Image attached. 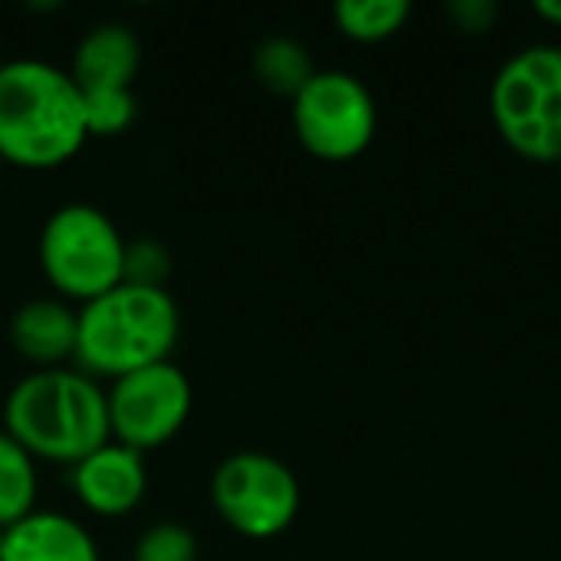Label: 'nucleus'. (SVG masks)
<instances>
[{
	"instance_id": "f3484780",
	"label": "nucleus",
	"mask_w": 561,
	"mask_h": 561,
	"mask_svg": "<svg viewBox=\"0 0 561 561\" xmlns=\"http://www.w3.org/2000/svg\"><path fill=\"white\" fill-rule=\"evenodd\" d=\"M131 561H197V539L184 523H158L138 539Z\"/></svg>"
},
{
	"instance_id": "20e7f679",
	"label": "nucleus",
	"mask_w": 561,
	"mask_h": 561,
	"mask_svg": "<svg viewBox=\"0 0 561 561\" xmlns=\"http://www.w3.org/2000/svg\"><path fill=\"white\" fill-rule=\"evenodd\" d=\"M493 122L529 161H561V46H529L493 79Z\"/></svg>"
},
{
	"instance_id": "f03ea898",
	"label": "nucleus",
	"mask_w": 561,
	"mask_h": 561,
	"mask_svg": "<svg viewBox=\"0 0 561 561\" xmlns=\"http://www.w3.org/2000/svg\"><path fill=\"white\" fill-rule=\"evenodd\" d=\"M3 431L30 454L79 463L112 440L105 391L79 368H36L13 385L3 404Z\"/></svg>"
},
{
	"instance_id": "aec40b11",
	"label": "nucleus",
	"mask_w": 561,
	"mask_h": 561,
	"mask_svg": "<svg viewBox=\"0 0 561 561\" xmlns=\"http://www.w3.org/2000/svg\"><path fill=\"white\" fill-rule=\"evenodd\" d=\"M536 13L561 26V0H536Z\"/></svg>"
},
{
	"instance_id": "dca6fc26",
	"label": "nucleus",
	"mask_w": 561,
	"mask_h": 561,
	"mask_svg": "<svg viewBox=\"0 0 561 561\" xmlns=\"http://www.w3.org/2000/svg\"><path fill=\"white\" fill-rule=\"evenodd\" d=\"M82 115L89 135H122L135 122L138 102L128 85H89L82 89Z\"/></svg>"
},
{
	"instance_id": "423d86ee",
	"label": "nucleus",
	"mask_w": 561,
	"mask_h": 561,
	"mask_svg": "<svg viewBox=\"0 0 561 561\" xmlns=\"http://www.w3.org/2000/svg\"><path fill=\"white\" fill-rule=\"evenodd\" d=\"M210 500L217 516L247 539L283 536L302 503L296 473L260 450H237L210 477Z\"/></svg>"
},
{
	"instance_id": "412c9836",
	"label": "nucleus",
	"mask_w": 561,
	"mask_h": 561,
	"mask_svg": "<svg viewBox=\"0 0 561 561\" xmlns=\"http://www.w3.org/2000/svg\"><path fill=\"white\" fill-rule=\"evenodd\" d=\"M0 168H3V158H0Z\"/></svg>"
},
{
	"instance_id": "ddd939ff",
	"label": "nucleus",
	"mask_w": 561,
	"mask_h": 561,
	"mask_svg": "<svg viewBox=\"0 0 561 561\" xmlns=\"http://www.w3.org/2000/svg\"><path fill=\"white\" fill-rule=\"evenodd\" d=\"M253 72L260 85L276 95H299L302 85L316 76L309 49L293 36H266L253 53Z\"/></svg>"
},
{
	"instance_id": "7ed1b4c3",
	"label": "nucleus",
	"mask_w": 561,
	"mask_h": 561,
	"mask_svg": "<svg viewBox=\"0 0 561 561\" xmlns=\"http://www.w3.org/2000/svg\"><path fill=\"white\" fill-rule=\"evenodd\" d=\"M181 332V312L168 289L118 283L82 302L76 365L89 378H122L168 362Z\"/></svg>"
},
{
	"instance_id": "2eb2a0df",
	"label": "nucleus",
	"mask_w": 561,
	"mask_h": 561,
	"mask_svg": "<svg viewBox=\"0 0 561 561\" xmlns=\"http://www.w3.org/2000/svg\"><path fill=\"white\" fill-rule=\"evenodd\" d=\"M335 23L345 36L358 43H378L394 36L408 16L411 3L408 0H342L335 3Z\"/></svg>"
},
{
	"instance_id": "5701e85b",
	"label": "nucleus",
	"mask_w": 561,
	"mask_h": 561,
	"mask_svg": "<svg viewBox=\"0 0 561 561\" xmlns=\"http://www.w3.org/2000/svg\"><path fill=\"white\" fill-rule=\"evenodd\" d=\"M0 66H3V62H0Z\"/></svg>"
},
{
	"instance_id": "4be33fe9",
	"label": "nucleus",
	"mask_w": 561,
	"mask_h": 561,
	"mask_svg": "<svg viewBox=\"0 0 561 561\" xmlns=\"http://www.w3.org/2000/svg\"><path fill=\"white\" fill-rule=\"evenodd\" d=\"M0 536H3V529H0Z\"/></svg>"
},
{
	"instance_id": "4468645a",
	"label": "nucleus",
	"mask_w": 561,
	"mask_h": 561,
	"mask_svg": "<svg viewBox=\"0 0 561 561\" xmlns=\"http://www.w3.org/2000/svg\"><path fill=\"white\" fill-rule=\"evenodd\" d=\"M36 506V467L33 457L0 431V529L20 523Z\"/></svg>"
},
{
	"instance_id": "9d476101",
	"label": "nucleus",
	"mask_w": 561,
	"mask_h": 561,
	"mask_svg": "<svg viewBox=\"0 0 561 561\" xmlns=\"http://www.w3.org/2000/svg\"><path fill=\"white\" fill-rule=\"evenodd\" d=\"M0 561H99L92 536L62 513H30L0 536Z\"/></svg>"
},
{
	"instance_id": "a211bd4d",
	"label": "nucleus",
	"mask_w": 561,
	"mask_h": 561,
	"mask_svg": "<svg viewBox=\"0 0 561 561\" xmlns=\"http://www.w3.org/2000/svg\"><path fill=\"white\" fill-rule=\"evenodd\" d=\"M171 273V253L164 243L141 237L125 243V273L122 283L131 286H151V289H164V279Z\"/></svg>"
},
{
	"instance_id": "6ab92c4d",
	"label": "nucleus",
	"mask_w": 561,
	"mask_h": 561,
	"mask_svg": "<svg viewBox=\"0 0 561 561\" xmlns=\"http://www.w3.org/2000/svg\"><path fill=\"white\" fill-rule=\"evenodd\" d=\"M450 16L460 30L480 33V30H490L496 7L490 0H460V3H450Z\"/></svg>"
},
{
	"instance_id": "0eeeda50",
	"label": "nucleus",
	"mask_w": 561,
	"mask_h": 561,
	"mask_svg": "<svg viewBox=\"0 0 561 561\" xmlns=\"http://www.w3.org/2000/svg\"><path fill=\"white\" fill-rule=\"evenodd\" d=\"M293 125L302 148L322 161L358 158L378 128V108L362 79L342 69H325L293 99Z\"/></svg>"
},
{
	"instance_id": "1a4fd4ad",
	"label": "nucleus",
	"mask_w": 561,
	"mask_h": 561,
	"mask_svg": "<svg viewBox=\"0 0 561 561\" xmlns=\"http://www.w3.org/2000/svg\"><path fill=\"white\" fill-rule=\"evenodd\" d=\"M69 480L82 506L95 516H125L145 500L148 490L145 454L108 440L79 463H72Z\"/></svg>"
},
{
	"instance_id": "39448f33",
	"label": "nucleus",
	"mask_w": 561,
	"mask_h": 561,
	"mask_svg": "<svg viewBox=\"0 0 561 561\" xmlns=\"http://www.w3.org/2000/svg\"><path fill=\"white\" fill-rule=\"evenodd\" d=\"M39 266L66 299L89 302L122 283L125 237L105 210L62 204L39 230Z\"/></svg>"
},
{
	"instance_id": "f8f14e48",
	"label": "nucleus",
	"mask_w": 561,
	"mask_h": 561,
	"mask_svg": "<svg viewBox=\"0 0 561 561\" xmlns=\"http://www.w3.org/2000/svg\"><path fill=\"white\" fill-rule=\"evenodd\" d=\"M141 66V43L125 23L92 26L72 53V79L89 85H128Z\"/></svg>"
},
{
	"instance_id": "9b49d317",
	"label": "nucleus",
	"mask_w": 561,
	"mask_h": 561,
	"mask_svg": "<svg viewBox=\"0 0 561 561\" xmlns=\"http://www.w3.org/2000/svg\"><path fill=\"white\" fill-rule=\"evenodd\" d=\"M79 312L62 299H30L10 319L13 348L43 368H59V362L76 355Z\"/></svg>"
},
{
	"instance_id": "f257e3e1",
	"label": "nucleus",
	"mask_w": 561,
	"mask_h": 561,
	"mask_svg": "<svg viewBox=\"0 0 561 561\" xmlns=\"http://www.w3.org/2000/svg\"><path fill=\"white\" fill-rule=\"evenodd\" d=\"M82 89L43 59L0 66V158L16 168H56L85 145Z\"/></svg>"
},
{
	"instance_id": "6e6552de",
	"label": "nucleus",
	"mask_w": 561,
	"mask_h": 561,
	"mask_svg": "<svg viewBox=\"0 0 561 561\" xmlns=\"http://www.w3.org/2000/svg\"><path fill=\"white\" fill-rule=\"evenodd\" d=\"M191 401V381L171 358L122 375L105 394L112 440L138 454L158 450L187 424Z\"/></svg>"
}]
</instances>
